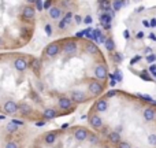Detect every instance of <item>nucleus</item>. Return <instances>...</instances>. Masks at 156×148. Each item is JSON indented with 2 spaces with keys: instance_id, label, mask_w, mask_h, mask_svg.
<instances>
[{
  "instance_id": "23",
  "label": "nucleus",
  "mask_w": 156,
  "mask_h": 148,
  "mask_svg": "<svg viewBox=\"0 0 156 148\" xmlns=\"http://www.w3.org/2000/svg\"><path fill=\"white\" fill-rule=\"evenodd\" d=\"M86 51L89 52V54H96L97 52V47L94 45V44H86Z\"/></svg>"
},
{
  "instance_id": "18",
  "label": "nucleus",
  "mask_w": 156,
  "mask_h": 148,
  "mask_svg": "<svg viewBox=\"0 0 156 148\" xmlns=\"http://www.w3.org/2000/svg\"><path fill=\"white\" fill-rule=\"evenodd\" d=\"M96 111H99V113H103V111H105L108 108V102L105 99H100V100H97V103H96Z\"/></svg>"
},
{
  "instance_id": "3",
  "label": "nucleus",
  "mask_w": 156,
  "mask_h": 148,
  "mask_svg": "<svg viewBox=\"0 0 156 148\" xmlns=\"http://www.w3.org/2000/svg\"><path fill=\"white\" fill-rule=\"evenodd\" d=\"M60 49H62V47H60L59 43H51V44H48V45H47L45 55L48 58H54V56H56V55L59 54Z\"/></svg>"
},
{
  "instance_id": "33",
  "label": "nucleus",
  "mask_w": 156,
  "mask_h": 148,
  "mask_svg": "<svg viewBox=\"0 0 156 148\" xmlns=\"http://www.w3.org/2000/svg\"><path fill=\"white\" fill-rule=\"evenodd\" d=\"M114 59H115L116 63H121L122 62V55L118 54V52H115V54H114Z\"/></svg>"
},
{
  "instance_id": "50",
  "label": "nucleus",
  "mask_w": 156,
  "mask_h": 148,
  "mask_svg": "<svg viewBox=\"0 0 156 148\" xmlns=\"http://www.w3.org/2000/svg\"><path fill=\"white\" fill-rule=\"evenodd\" d=\"M149 38H151V40H156V36L154 33H151V34H149Z\"/></svg>"
},
{
  "instance_id": "47",
  "label": "nucleus",
  "mask_w": 156,
  "mask_h": 148,
  "mask_svg": "<svg viewBox=\"0 0 156 148\" xmlns=\"http://www.w3.org/2000/svg\"><path fill=\"white\" fill-rule=\"evenodd\" d=\"M149 25H151V27H155V26H156V19H151Z\"/></svg>"
},
{
  "instance_id": "1",
  "label": "nucleus",
  "mask_w": 156,
  "mask_h": 148,
  "mask_svg": "<svg viewBox=\"0 0 156 148\" xmlns=\"http://www.w3.org/2000/svg\"><path fill=\"white\" fill-rule=\"evenodd\" d=\"M34 16H36V8L33 5H25L22 8V13H21L22 21H33Z\"/></svg>"
},
{
  "instance_id": "14",
  "label": "nucleus",
  "mask_w": 156,
  "mask_h": 148,
  "mask_svg": "<svg viewBox=\"0 0 156 148\" xmlns=\"http://www.w3.org/2000/svg\"><path fill=\"white\" fill-rule=\"evenodd\" d=\"M143 117H144V119L145 121H154V119L156 118V111H155V108H152V107H147V108H144V111H143Z\"/></svg>"
},
{
  "instance_id": "49",
  "label": "nucleus",
  "mask_w": 156,
  "mask_h": 148,
  "mask_svg": "<svg viewBox=\"0 0 156 148\" xmlns=\"http://www.w3.org/2000/svg\"><path fill=\"white\" fill-rule=\"evenodd\" d=\"M36 2H37V0H26V3H27L29 5H30V4H34Z\"/></svg>"
},
{
  "instance_id": "41",
  "label": "nucleus",
  "mask_w": 156,
  "mask_h": 148,
  "mask_svg": "<svg viewBox=\"0 0 156 148\" xmlns=\"http://www.w3.org/2000/svg\"><path fill=\"white\" fill-rule=\"evenodd\" d=\"M45 32H47V34H51V33H52L51 25H45Z\"/></svg>"
},
{
  "instance_id": "25",
  "label": "nucleus",
  "mask_w": 156,
  "mask_h": 148,
  "mask_svg": "<svg viewBox=\"0 0 156 148\" xmlns=\"http://www.w3.org/2000/svg\"><path fill=\"white\" fill-rule=\"evenodd\" d=\"M5 129H7V132L14 133V132H16V130H18V125H15V124H8Z\"/></svg>"
},
{
  "instance_id": "37",
  "label": "nucleus",
  "mask_w": 156,
  "mask_h": 148,
  "mask_svg": "<svg viewBox=\"0 0 156 148\" xmlns=\"http://www.w3.org/2000/svg\"><path fill=\"white\" fill-rule=\"evenodd\" d=\"M138 97H141V99H144V100H148V102H151V103L154 102L151 97H149V96H145V95H138Z\"/></svg>"
},
{
  "instance_id": "52",
  "label": "nucleus",
  "mask_w": 156,
  "mask_h": 148,
  "mask_svg": "<svg viewBox=\"0 0 156 148\" xmlns=\"http://www.w3.org/2000/svg\"><path fill=\"white\" fill-rule=\"evenodd\" d=\"M123 36H125V38H129V32H127V30H125Z\"/></svg>"
},
{
  "instance_id": "34",
  "label": "nucleus",
  "mask_w": 156,
  "mask_h": 148,
  "mask_svg": "<svg viewBox=\"0 0 156 148\" xmlns=\"http://www.w3.org/2000/svg\"><path fill=\"white\" fill-rule=\"evenodd\" d=\"M140 60H141V56H140V55H136V56H134V58H133V59H132V60H130V63H132V65H134V63L140 62Z\"/></svg>"
},
{
  "instance_id": "22",
  "label": "nucleus",
  "mask_w": 156,
  "mask_h": 148,
  "mask_svg": "<svg viewBox=\"0 0 156 148\" xmlns=\"http://www.w3.org/2000/svg\"><path fill=\"white\" fill-rule=\"evenodd\" d=\"M104 47L108 49V51H114V48H115V43H114L112 38H107L104 43Z\"/></svg>"
},
{
  "instance_id": "38",
  "label": "nucleus",
  "mask_w": 156,
  "mask_h": 148,
  "mask_svg": "<svg viewBox=\"0 0 156 148\" xmlns=\"http://www.w3.org/2000/svg\"><path fill=\"white\" fill-rule=\"evenodd\" d=\"M144 54H145V55H151L152 54V48H151V47H147V48L144 49Z\"/></svg>"
},
{
  "instance_id": "44",
  "label": "nucleus",
  "mask_w": 156,
  "mask_h": 148,
  "mask_svg": "<svg viewBox=\"0 0 156 148\" xmlns=\"http://www.w3.org/2000/svg\"><path fill=\"white\" fill-rule=\"evenodd\" d=\"M143 26H145V27H151V25H149V21L144 19V21H143Z\"/></svg>"
},
{
  "instance_id": "17",
  "label": "nucleus",
  "mask_w": 156,
  "mask_h": 148,
  "mask_svg": "<svg viewBox=\"0 0 156 148\" xmlns=\"http://www.w3.org/2000/svg\"><path fill=\"white\" fill-rule=\"evenodd\" d=\"M41 115H43L44 119H54L55 117H58V111L55 108H45Z\"/></svg>"
},
{
  "instance_id": "39",
  "label": "nucleus",
  "mask_w": 156,
  "mask_h": 148,
  "mask_svg": "<svg viewBox=\"0 0 156 148\" xmlns=\"http://www.w3.org/2000/svg\"><path fill=\"white\" fill-rule=\"evenodd\" d=\"M141 78H143V80H147V81H152V78L149 77V75H147L145 73H143V74H141Z\"/></svg>"
},
{
  "instance_id": "20",
  "label": "nucleus",
  "mask_w": 156,
  "mask_h": 148,
  "mask_svg": "<svg viewBox=\"0 0 156 148\" xmlns=\"http://www.w3.org/2000/svg\"><path fill=\"white\" fill-rule=\"evenodd\" d=\"M100 8H101L104 13H108L110 10H112V8H111V2L110 0H101V2H100Z\"/></svg>"
},
{
  "instance_id": "24",
  "label": "nucleus",
  "mask_w": 156,
  "mask_h": 148,
  "mask_svg": "<svg viewBox=\"0 0 156 148\" xmlns=\"http://www.w3.org/2000/svg\"><path fill=\"white\" fill-rule=\"evenodd\" d=\"M4 148H19V144L16 143L15 140H10V141H7V143H5Z\"/></svg>"
},
{
  "instance_id": "10",
  "label": "nucleus",
  "mask_w": 156,
  "mask_h": 148,
  "mask_svg": "<svg viewBox=\"0 0 156 148\" xmlns=\"http://www.w3.org/2000/svg\"><path fill=\"white\" fill-rule=\"evenodd\" d=\"M18 113L21 114V115L26 117V115H29V114L33 113V107L29 104V103H19L18 104Z\"/></svg>"
},
{
  "instance_id": "36",
  "label": "nucleus",
  "mask_w": 156,
  "mask_h": 148,
  "mask_svg": "<svg viewBox=\"0 0 156 148\" xmlns=\"http://www.w3.org/2000/svg\"><path fill=\"white\" fill-rule=\"evenodd\" d=\"M36 4H37V10H43V8H44V4H43V2H41V0H37V2H36Z\"/></svg>"
},
{
  "instance_id": "55",
  "label": "nucleus",
  "mask_w": 156,
  "mask_h": 148,
  "mask_svg": "<svg viewBox=\"0 0 156 148\" xmlns=\"http://www.w3.org/2000/svg\"><path fill=\"white\" fill-rule=\"evenodd\" d=\"M105 148H108V147H105Z\"/></svg>"
},
{
  "instance_id": "21",
  "label": "nucleus",
  "mask_w": 156,
  "mask_h": 148,
  "mask_svg": "<svg viewBox=\"0 0 156 148\" xmlns=\"http://www.w3.org/2000/svg\"><path fill=\"white\" fill-rule=\"evenodd\" d=\"M122 7H123V0H114V2L111 3V8L114 10V13L119 11Z\"/></svg>"
},
{
  "instance_id": "31",
  "label": "nucleus",
  "mask_w": 156,
  "mask_h": 148,
  "mask_svg": "<svg viewBox=\"0 0 156 148\" xmlns=\"http://www.w3.org/2000/svg\"><path fill=\"white\" fill-rule=\"evenodd\" d=\"M155 60H156V55H155V54L147 55V62H148V63H154Z\"/></svg>"
},
{
  "instance_id": "35",
  "label": "nucleus",
  "mask_w": 156,
  "mask_h": 148,
  "mask_svg": "<svg viewBox=\"0 0 156 148\" xmlns=\"http://www.w3.org/2000/svg\"><path fill=\"white\" fill-rule=\"evenodd\" d=\"M51 3H52V0H47V2L44 3V8H47V10H49V8L52 7V5H51Z\"/></svg>"
},
{
  "instance_id": "30",
  "label": "nucleus",
  "mask_w": 156,
  "mask_h": 148,
  "mask_svg": "<svg viewBox=\"0 0 156 148\" xmlns=\"http://www.w3.org/2000/svg\"><path fill=\"white\" fill-rule=\"evenodd\" d=\"M69 25H70V23H67V22H66L65 21V19H60V22H59V29L60 30H65V29H67V26H69Z\"/></svg>"
},
{
  "instance_id": "43",
  "label": "nucleus",
  "mask_w": 156,
  "mask_h": 148,
  "mask_svg": "<svg viewBox=\"0 0 156 148\" xmlns=\"http://www.w3.org/2000/svg\"><path fill=\"white\" fill-rule=\"evenodd\" d=\"M83 22H85V23H90L92 22V16H85V19H83Z\"/></svg>"
},
{
  "instance_id": "19",
  "label": "nucleus",
  "mask_w": 156,
  "mask_h": 148,
  "mask_svg": "<svg viewBox=\"0 0 156 148\" xmlns=\"http://www.w3.org/2000/svg\"><path fill=\"white\" fill-rule=\"evenodd\" d=\"M108 140L114 144H119L121 143V135L118 132H110L108 133Z\"/></svg>"
},
{
  "instance_id": "6",
  "label": "nucleus",
  "mask_w": 156,
  "mask_h": 148,
  "mask_svg": "<svg viewBox=\"0 0 156 148\" xmlns=\"http://www.w3.org/2000/svg\"><path fill=\"white\" fill-rule=\"evenodd\" d=\"M71 104H73V102H71V99L67 96H60L59 99H58V106H59V108L63 111L70 110Z\"/></svg>"
},
{
  "instance_id": "13",
  "label": "nucleus",
  "mask_w": 156,
  "mask_h": 148,
  "mask_svg": "<svg viewBox=\"0 0 156 148\" xmlns=\"http://www.w3.org/2000/svg\"><path fill=\"white\" fill-rule=\"evenodd\" d=\"M89 124L92 125V128H94V129H101L103 128V119L100 118L99 115H90L89 117Z\"/></svg>"
},
{
  "instance_id": "15",
  "label": "nucleus",
  "mask_w": 156,
  "mask_h": 148,
  "mask_svg": "<svg viewBox=\"0 0 156 148\" xmlns=\"http://www.w3.org/2000/svg\"><path fill=\"white\" fill-rule=\"evenodd\" d=\"M114 18V11L110 10L108 13H103L101 15H100V22L103 23V26L107 23H111V19Z\"/></svg>"
},
{
  "instance_id": "12",
  "label": "nucleus",
  "mask_w": 156,
  "mask_h": 148,
  "mask_svg": "<svg viewBox=\"0 0 156 148\" xmlns=\"http://www.w3.org/2000/svg\"><path fill=\"white\" fill-rule=\"evenodd\" d=\"M48 15H49V18L51 19H59V18H62V15H63V13H62V8L60 7H58V5H54V7H51L48 10Z\"/></svg>"
},
{
  "instance_id": "54",
  "label": "nucleus",
  "mask_w": 156,
  "mask_h": 148,
  "mask_svg": "<svg viewBox=\"0 0 156 148\" xmlns=\"http://www.w3.org/2000/svg\"><path fill=\"white\" fill-rule=\"evenodd\" d=\"M43 125H44V121L43 122H37V126H43Z\"/></svg>"
},
{
  "instance_id": "29",
  "label": "nucleus",
  "mask_w": 156,
  "mask_h": 148,
  "mask_svg": "<svg viewBox=\"0 0 156 148\" xmlns=\"http://www.w3.org/2000/svg\"><path fill=\"white\" fill-rule=\"evenodd\" d=\"M32 66H33V70L37 73L38 69H40V60H38V59H33L32 60Z\"/></svg>"
},
{
  "instance_id": "2",
  "label": "nucleus",
  "mask_w": 156,
  "mask_h": 148,
  "mask_svg": "<svg viewBox=\"0 0 156 148\" xmlns=\"http://www.w3.org/2000/svg\"><path fill=\"white\" fill-rule=\"evenodd\" d=\"M3 111H4V114L14 115L18 113V103H15L14 100H5L3 103Z\"/></svg>"
},
{
  "instance_id": "27",
  "label": "nucleus",
  "mask_w": 156,
  "mask_h": 148,
  "mask_svg": "<svg viewBox=\"0 0 156 148\" xmlns=\"http://www.w3.org/2000/svg\"><path fill=\"white\" fill-rule=\"evenodd\" d=\"M73 16H74V14L71 13V11H67V13L65 14V16H63V19H65L67 23H70L71 22V19H73Z\"/></svg>"
},
{
  "instance_id": "26",
  "label": "nucleus",
  "mask_w": 156,
  "mask_h": 148,
  "mask_svg": "<svg viewBox=\"0 0 156 148\" xmlns=\"http://www.w3.org/2000/svg\"><path fill=\"white\" fill-rule=\"evenodd\" d=\"M86 140H89V143H92V144L99 143V139H97L96 135H88V139H86Z\"/></svg>"
},
{
  "instance_id": "9",
  "label": "nucleus",
  "mask_w": 156,
  "mask_h": 148,
  "mask_svg": "<svg viewBox=\"0 0 156 148\" xmlns=\"http://www.w3.org/2000/svg\"><path fill=\"white\" fill-rule=\"evenodd\" d=\"M88 135H89V132L85 128H77V129L74 130V139H76L77 141H85L86 139H88Z\"/></svg>"
},
{
  "instance_id": "51",
  "label": "nucleus",
  "mask_w": 156,
  "mask_h": 148,
  "mask_svg": "<svg viewBox=\"0 0 156 148\" xmlns=\"http://www.w3.org/2000/svg\"><path fill=\"white\" fill-rule=\"evenodd\" d=\"M104 29L110 30V29H111V23H107V25H104Z\"/></svg>"
},
{
  "instance_id": "42",
  "label": "nucleus",
  "mask_w": 156,
  "mask_h": 148,
  "mask_svg": "<svg viewBox=\"0 0 156 148\" xmlns=\"http://www.w3.org/2000/svg\"><path fill=\"white\" fill-rule=\"evenodd\" d=\"M149 71H151L152 74H156V65H152L151 67H149Z\"/></svg>"
},
{
  "instance_id": "40",
  "label": "nucleus",
  "mask_w": 156,
  "mask_h": 148,
  "mask_svg": "<svg viewBox=\"0 0 156 148\" xmlns=\"http://www.w3.org/2000/svg\"><path fill=\"white\" fill-rule=\"evenodd\" d=\"M115 95H116V91L114 89V91H110V92H108V93H107V97H112V96H115Z\"/></svg>"
},
{
  "instance_id": "53",
  "label": "nucleus",
  "mask_w": 156,
  "mask_h": 148,
  "mask_svg": "<svg viewBox=\"0 0 156 148\" xmlns=\"http://www.w3.org/2000/svg\"><path fill=\"white\" fill-rule=\"evenodd\" d=\"M3 44H4V43H3V38L0 37V48H2V47H3Z\"/></svg>"
},
{
  "instance_id": "46",
  "label": "nucleus",
  "mask_w": 156,
  "mask_h": 148,
  "mask_svg": "<svg viewBox=\"0 0 156 148\" xmlns=\"http://www.w3.org/2000/svg\"><path fill=\"white\" fill-rule=\"evenodd\" d=\"M143 37H144V33L140 32V33H137V37H136V38H137V40H141Z\"/></svg>"
},
{
  "instance_id": "11",
  "label": "nucleus",
  "mask_w": 156,
  "mask_h": 148,
  "mask_svg": "<svg viewBox=\"0 0 156 148\" xmlns=\"http://www.w3.org/2000/svg\"><path fill=\"white\" fill-rule=\"evenodd\" d=\"M63 52H65L66 55H73L76 54L77 51V43L76 41H67V43H65V45H63Z\"/></svg>"
},
{
  "instance_id": "45",
  "label": "nucleus",
  "mask_w": 156,
  "mask_h": 148,
  "mask_svg": "<svg viewBox=\"0 0 156 148\" xmlns=\"http://www.w3.org/2000/svg\"><path fill=\"white\" fill-rule=\"evenodd\" d=\"M74 18H76V22H77V23H81V22H82V18H81L80 15H74Z\"/></svg>"
},
{
  "instance_id": "28",
  "label": "nucleus",
  "mask_w": 156,
  "mask_h": 148,
  "mask_svg": "<svg viewBox=\"0 0 156 148\" xmlns=\"http://www.w3.org/2000/svg\"><path fill=\"white\" fill-rule=\"evenodd\" d=\"M148 143L151 144V146H156V133H151V135L148 136Z\"/></svg>"
},
{
  "instance_id": "4",
  "label": "nucleus",
  "mask_w": 156,
  "mask_h": 148,
  "mask_svg": "<svg viewBox=\"0 0 156 148\" xmlns=\"http://www.w3.org/2000/svg\"><path fill=\"white\" fill-rule=\"evenodd\" d=\"M27 67H29V63H27V60L25 59V58L18 56L16 59H14V69H15L16 71L23 73V71L27 70Z\"/></svg>"
},
{
  "instance_id": "7",
  "label": "nucleus",
  "mask_w": 156,
  "mask_h": 148,
  "mask_svg": "<svg viewBox=\"0 0 156 148\" xmlns=\"http://www.w3.org/2000/svg\"><path fill=\"white\" fill-rule=\"evenodd\" d=\"M88 92H90L92 95H100L103 93V85L100 82H97V81H90L88 85Z\"/></svg>"
},
{
  "instance_id": "48",
  "label": "nucleus",
  "mask_w": 156,
  "mask_h": 148,
  "mask_svg": "<svg viewBox=\"0 0 156 148\" xmlns=\"http://www.w3.org/2000/svg\"><path fill=\"white\" fill-rule=\"evenodd\" d=\"M62 5H63V7H69V5H70V2H69V0H65Z\"/></svg>"
},
{
  "instance_id": "16",
  "label": "nucleus",
  "mask_w": 156,
  "mask_h": 148,
  "mask_svg": "<svg viewBox=\"0 0 156 148\" xmlns=\"http://www.w3.org/2000/svg\"><path fill=\"white\" fill-rule=\"evenodd\" d=\"M56 139H58L56 132H48L44 135V143L48 144V146H52V144H55Z\"/></svg>"
},
{
  "instance_id": "8",
  "label": "nucleus",
  "mask_w": 156,
  "mask_h": 148,
  "mask_svg": "<svg viewBox=\"0 0 156 148\" xmlns=\"http://www.w3.org/2000/svg\"><path fill=\"white\" fill-rule=\"evenodd\" d=\"M94 75H96L97 80H101L104 81L108 75V71H107V67L104 65H97L96 69H94Z\"/></svg>"
},
{
  "instance_id": "5",
  "label": "nucleus",
  "mask_w": 156,
  "mask_h": 148,
  "mask_svg": "<svg viewBox=\"0 0 156 148\" xmlns=\"http://www.w3.org/2000/svg\"><path fill=\"white\" fill-rule=\"evenodd\" d=\"M70 99H71V102L80 104V103H83L86 100V95H85V92H82V91H71Z\"/></svg>"
},
{
  "instance_id": "32",
  "label": "nucleus",
  "mask_w": 156,
  "mask_h": 148,
  "mask_svg": "<svg viewBox=\"0 0 156 148\" xmlns=\"http://www.w3.org/2000/svg\"><path fill=\"white\" fill-rule=\"evenodd\" d=\"M118 148H132L129 143H126V141H121V143L118 144Z\"/></svg>"
}]
</instances>
